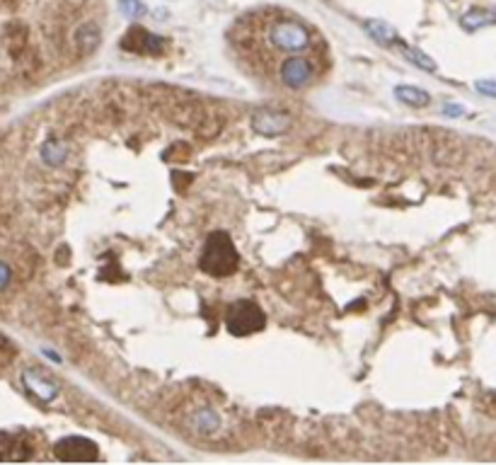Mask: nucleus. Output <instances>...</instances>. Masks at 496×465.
Returning <instances> with one entry per match:
<instances>
[{
  "instance_id": "obj_14",
  "label": "nucleus",
  "mask_w": 496,
  "mask_h": 465,
  "mask_svg": "<svg viewBox=\"0 0 496 465\" xmlns=\"http://www.w3.org/2000/svg\"><path fill=\"white\" fill-rule=\"evenodd\" d=\"M402 54L409 58L414 66H419V68H424V71H429V73H434L436 71V63L431 61L426 54H421L419 49H409V46H402Z\"/></svg>"
},
{
  "instance_id": "obj_10",
  "label": "nucleus",
  "mask_w": 496,
  "mask_h": 465,
  "mask_svg": "<svg viewBox=\"0 0 496 465\" xmlns=\"http://www.w3.org/2000/svg\"><path fill=\"white\" fill-rule=\"evenodd\" d=\"M218 426H220V417H218V412L215 410H211V407H201V410L194 412L192 429L197 431V434H213Z\"/></svg>"
},
{
  "instance_id": "obj_15",
  "label": "nucleus",
  "mask_w": 496,
  "mask_h": 465,
  "mask_svg": "<svg viewBox=\"0 0 496 465\" xmlns=\"http://www.w3.org/2000/svg\"><path fill=\"white\" fill-rule=\"evenodd\" d=\"M119 8L129 20H139V18H143L146 15V8H143L141 0H119Z\"/></svg>"
},
{
  "instance_id": "obj_4",
  "label": "nucleus",
  "mask_w": 496,
  "mask_h": 465,
  "mask_svg": "<svg viewBox=\"0 0 496 465\" xmlns=\"http://www.w3.org/2000/svg\"><path fill=\"white\" fill-rule=\"evenodd\" d=\"M167 41L162 36L153 34L143 27H131L126 32V36L121 39V49L131 51V54H141V56H160L165 54Z\"/></svg>"
},
{
  "instance_id": "obj_2",
  "label": "nucleus",
  "mask_w": 496,
  "mask_h": 465,
  "mask_svg": "<svg viewBox=\"0 0 496 465\" xmlns=\"http://www.w3.org/2000/svg\"><path fill=\"white\" fill-rule=\"evenodd\" d=\"M237 267H240V255H237L233 237L225 230H213L206 240L201 257H199V269L208 277L223 279L235 274Z\"/></svg>"
},
{
  "instance_id": "obj_3",
  "label": "nucleus",
  "mask_w": 496,
  "mask_h": 465,
  "mask_svg": "<svg viewBox=\"0 0 496 465\" xmlns=\"http://www.w3.org/2000/svg\"><path fill=\"white\" fill-rule=\"evenodd\" d=\"M267 325V315L255 300H237L228 308V318H225V327L230 335L235 337H247L262 332Z\"/></svg>"
},
{
  "instance_id": "obj_12",
  "label": "nucleus",
  "mask_w": 496,
  "mask_h": 465,
  "mask_svg": "<svg viewBox=\"0 0 496 465\" xmlns=\"http://www.w3.org/2000/svg\"><path fill=\"white\" fill-rule=\"evenodd\" d=\"M66 155H68V148H66L63 141L51 139V141H46L44 148H41V160H44L46 165H51V167L61 165V162L66 160Z\"/></svg>"
},
{
  "instance_id": "obj_7",
  "label": "nucleus",
  "mask_w": 496,
  "mask_h": 465,
  "mask_svg": "<svg viewBox=\"0 0 496 465\" xmlns=\"http://www.w3.org/2000/svg\"><path fill=\"white\" fill-rule=\"evenodd\" d=\"M22 383L31 395H36V398L41 400V403H51V400L59 395V385H56L54 380L41 376L39 371H31V368L22 373Z\"/></svg>"
},
{
  "instance_id": "obj_16",
  "label": "nucleus",
  "mask_w": 496,
  "mask_h": 465,
  "mask_svg": "<svg viewBox=\"0 0 496 465\" xmlns=\"http://www.w3.org/2000/svg\"><path fill=\"white\" fill-rule=\"evenodd\" d=\"M474 90H479V92L487 95V97H496V81H492V78L477 81V83H474Z\"/></svg>"
},
{
  "instance_id": "obj_8",
  "label": "nucleus",
  "mask_w": 496,
  "mask_h": 465,
  "mask_svg": "<svg viewBox=\"0 0 496 465\" xmlns=\"http://www.w3.org/2000/svg\"><path fill=\"white\" fill-rule=\"evenodd\" d=\"M492 25H496V13L487 8H472L460 18V27L465 32H477L484 27H492Z\"/></svg>"
},
{
  "instance_id": "obj_1",
  "label": "nucleus",
  "mask_w": 496,
  "mask_h": 465,
  "mask_svg": "<svg viewBox=\"0 0 496 465\" xmlns=\"http://www.w3.org/2000/svg\"><path fill=\"white\" fill-rule=\"evenodd\" d=\"M228 36L252 73L286 90L313 88L330 71L325 36L288 10H252L237 20Z\"/></svg>"
},
{
  "instance_id": "obj_17",
  "label": "nucleus",
  "mask_w": 496,
  "mask_h": 465,
  "mask_svg": "<svg viewBox=\"0 0 496 465\" xmlns=\"http://www.w3.org/2000/svg\"><path fill=\"white\" fill-rule=\"evenodd\" d=\"M10 279H13V269H10L8 264H5L3 260H0V291H5V289H8Z\"/></svg>"
},
{
  "instance_id": "obj_11",
  "label": "nucleus",
  "mask_w": 496,
  "mask_h": 465,
  "mask_svg": "<svg viewBox=\"0 0 496 465\" xmlns=\"http://www.w3.org/2000/svg\"><path fill=\"white\" fill-rule=\"evenodd\" d=\"M395 97L399 102L409 104V107H426L431 102V95L421 88H414V85H397L395 88Z\"/></svg>"
},
{
  "instance_id": "obj_6",
  "label": "nucleus",
  "mask_w": 496,
  "mask_h": 465,
  "mask_svg": "<svg viewBox=\"0 0 496 465\" xmlns=\"http://www.w3.org/2000/svg\"><path fill=\"white\" fill-rule=\"evenodd\" d=\"M56 458H61V461H94L97 446L90 438L68 436L56 443Z\"/></svg>"
},
{
  "instance_id": "obj_13",
  "label": "nucleus",
  "mask_w": 496,
  "mask_h": 465,
  "mask_svg": "<svg viewBox=\"0 0 496 465\" xmlns=\"http://www.w3.org/2000/svg\"><path fill=\"white\" fill-rule=\"evenodd\" d=\"M366 32H368V34H371L376 41H380V44H395V41L399 39V36L395 34V29L390 27V25L380 22V20H373V22H366Z\"/></svg>"
},
{
  "instance_id": "obj_5",
  "label": "nucleus",
  "mask_w": 496,
  "mask_h": 465,
  "mask_svg": "<svg viewBox=\"0 0 496 465\" xmlns=\"http://www.w3.org/2000/svg\"><path fill=\"white\" fill-rule=\"evenodd\" d=\"M252 131L260 136H267V139H274V136H283L291 131L293 121L286 112H278V109H257L250 119Z\"/></svg>"
},
{
  "instance_id": "obj_18",
  "label": "nucleus",
  "mask_w": 496,
  "mask_h": 465,
  "mask_svg": "<svg viewBox=\"0 0 496 465\" xmlns=\"http://www.w3.org/2000/svg\"><path fill=\"white\" fill-rule=\"evenodd\" d=\"M443 114H448V116H462V114H465V107H460V104H446V107H443Z\"/></svg>"
},
{
  "instance_id": "obj_9",
  "label": "nucleus",
  "mask_w": 496,
  "mask_h": 465,
  "mask_svg": "<svg viewBox=\"0 0 496 465\" xmlns=\"http://www.w3.org/2000/svg\"><path fill=\"white\" fill-rule=\"evenodd\" d=\"M99 36L102 32L94 22H85L80 29L76 32V46H78V54L80 56H90L94 49L99 46Z\"/></svg>"
}]
</instances>
